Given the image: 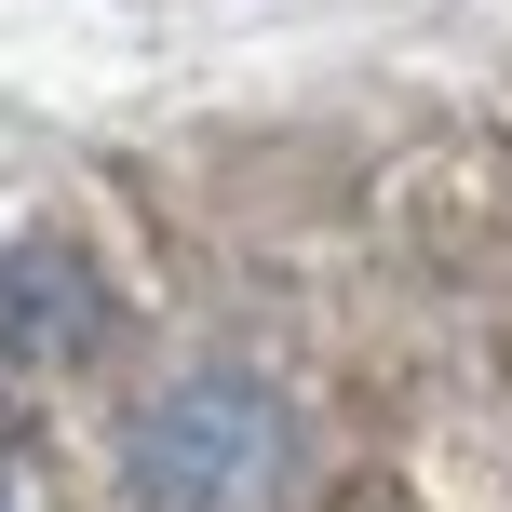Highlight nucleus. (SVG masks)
I'll return each mask as SVG.
<instances>
[{
  "instance_id": "nucleus-1",
  "label": "nucleus",
  "mask_w": 512,
  "mask_h": 512,
  "mask_svg": "<svg viewBox=\"0 0 512 512\" xmlns=\"http://www.w3.org/2000/svg\"><path fill=\"white\" fill-rule=\"evenodd\" d=\"M283 472H297V432L256 378H176L135 418V486L162 512H283Z\"/></svg>"
},
{
  "instance_id": "nucleus-2",
  "label": "nucleus",
  "mask_w": 512,
  "mask_h": 512,
  "mask_svg": "<svg viewBox=\"0 0 512 512\" xmlns=\"http://www.w3.org/2000/svg\"><path fill=\"white\" fill-rule=\"evenodd\" d=\"M81 324H95V283H81L54 243L0 270V337H14V351H81Z\"/></svg>"
}]
</instances>
